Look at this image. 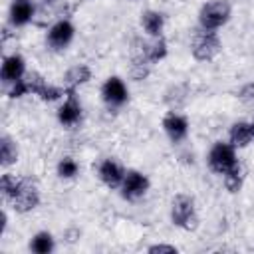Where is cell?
Wrapping results in <instances>:
<instances>
[{"label": "cell", "instance_id": "obj_1", "mask_svg": "<svg viewBox=\"0 0 254 254\" xmlns=\"http://www.w3.org/2000/svg\"><path fill=\"white\" fill-rule=\"evenodd\" d=\"M171 222L187 232H194L198 228V214L194 198L189 194H177L171 202Z\"/></svg>", "mask_w": 254, "mask_h": 254}, {"label": "cell", "instance_id": "obj_2", "mask_svg": "<svg viewBox=\"0 0 254 254\" xmlns=\"http://www.w3.org/2000/svg\"><path fill=\"white\" fill-rule=\"evenodd\" d=\"M220 50H222V42H220L216 30L200 28L194 34L192 44H190V52L196 62H212L220 54Z\"/></svg>", "mask_w": 254, "mask_h": 254}, {"label": "cell", "instance_id": "obj_3", "mask_svg": "<svg viewBox=\"0 0 254 254\" xmlns=\"http://www.w3.org/2000/svg\"><path fill=\"white\" fill-rule=\"evenodd\" d=\"M232 8L226 0H210L198 10V26L204 30H218L230 20Z\"/></svg>", "mask_w": 254, "mask_h": 254}, {"label": "cell", "instance_id": "obj_4", "mask_svg": "<svg viewBox=\"0 0 254 254\" xmlns=\"http://www.w3.org/2000/svg\"><path fill=\"white\" fill-rule=\"evenodd\" d=\"M8 204L12 206V210L20 212V214H26V212H32L38 204H40V190H38V185L28 179V177H22L20 179V185L16 189V192L12 194V198L8 200Z\"/></svg>", "mask_w": 254, "mask_h": 254}, {"label": "cell", "instance_id": "obj_5", "mask_svg": "<svg viewBox=\"0 0 254 254\" xmlns=\"http://www.w3.org/2000/svg\"><path fill=\"white\" fill-rule=\"evenodd\" d=\"M206 161H208V169L212 173H216V175L222 177L226 171H230L238 163V159H236V147H232L226 141H216L210 147Z\"/></svg>", "mask_w": 254, "mask_h": 254}, {"label": "cell", "instance_id": "obj_6", "mask_svg": "<svg viewBox=\"0 0 254 254\" xmlns=\"http://www.w3.org/2000/svg\"><path fill=\"white\" fill-rule=\"evenodd\" d=\"M167 54H169V46H167V40H165L163 36H159V38H149V40H143V38H135V40H133L131 56L143 58V60H147L151 65H153V64H159L161 60H165Z\"/></svg>", "mask_w": 254, "mask_h": 254}, {"label": "cell", "instance_id": "obj_7", "mask_svg": "<svg viewBox=\"0 0 254 254\" xmlns=\"http://www.w3.org/2000/svg\"><path fill=\"white\" fill-rule=\"evenodd\" d=\"M73 34H75L73 24L67 18H62V20H58V22H54L50 26V30L46 34V44H48L50 50L62 52V50H65L71 44Z\"/></svg>", "mask_w": 254, "mask_h": 254}, {"label": "cell", "instance_id": "obj_8", "mask_svg": "<svg viewBox=\"0 0 254 254\" xmlns=\"http://www.w3.org/2000/svg\"><path fill=\"white\" fill-rule=\"evenodd\" d=\"M81 119H83V109H81V103L77 99V89H65V101L58 109L60 125L71 129V127L79 125Z\"/></svg>", "mask_w": 254, "mask_h": 254}, {"label": "cell", "instance_id": "obj_9", "mask_svg": "<svg viewBox=\"0 0 254 254\" xmlns=\"http://www.w3.org/2000/svg\"><path fill=\"white\" fill-rule=\"evenodd\" d=\"M101 99L105 101L107 107H113V109L125 105L127 99H129V91H127L125 81L121 77H117V75L107 77L103 81V85H101Z\"/></svg>", "mask_w": 254, "mask_h": 254}, {"label": "cell", "instance_id": "obj_10", "mask_svg": "<svg viewBox=\"0 0 254 254\" xmlns=\"http://www.w3.org/2000/svg\"><path fill=\"white\" fill-rule=\"evenodd\" d=\"M149 187H151V183H149L147 175H143L141 171L129 169V171H125V179L119 189H121V196L125 200H137L149 190Z\"/></svg>", "mask_w": 254, "mask_h": 254}, {"label": "cell", "instance_id": "obj_11", "mask_svg": "<svg viewBox=\"0 0 254 254\" xmlns=\"http://www.w3.org/2000/svg\"><path fill=\"white\" fill-rule=\"evenodd\" d=\"M163 129L171 139V143H183L189 135V119L183 113L171 109L163 117Z\"/></svg>", "mask_w": 254, "mask_h": 254}, {"label": "cell", "instance_id": "obj_12", "mask_svg": "<svg viewBox=\"0 0 254 254\" xmlns=\"http://www.w3.org/2000/svg\"><path fill=\"white\" fill-rule=\"evenodd\" d=\"M97 177L107 189H119L125 179V169L115 159H103L97 167Z\"/></svg>", "mask_w": 254, "mask_h": 254}, {"label": "cell", "instance_id": "obj_13", "mask_svg": "<svg viewBox=\"0 0 254 254\" xmlns=\"http://www.w3.org/2000/svg\"><path fill=\"white\" fill-rule=\"evenodd\" d=\"M26 75V62L20 54H10L2 60V69H0V77L4 85H12L18 79H22Z\"/></svg>", "mask_w": 254, "mask_h": 254}, {"label": "cell", "instance_id": "obj_14", "mask_svg": "<svg viewBox=\"0 0 254 254\" xmlns=\"http://www.w3.org/2000/svg\"><path fill=\"white\" fill-rule=\"evenodd\" d=\"M36 16V6L32 0H12L10 4V24L26 26Z\"/></svg>", "mask_w": 254, "mask_h": 254}, {"label": "cell", "instance_id": "obj_15", "mask_svg": "<svg viewBox=\"0 0 254 254\" xmlns=\"http://www.w3.org/2000/svg\"><path fill=\"white\" fill-rule=\"evenodd\" d=\"M254 139V131H252V125L248 121H234L230 125V131H228V143L236 149H244L252 143Z\"/></svg>", "mask_w": 254, "mask_h": 254}, {"label": "cell", "instance_id": "obj_16", "mask_svg": "<svg viewBox=\"0 0 254 254\" xmlns=\"http://www.w3.org/2000/svg\"><path fill=\"white\" fill-rule=\"evenodd\" d=\"M89 79H91V67L85 64H75L64 73L62 85H64V89H77L79 85L87 83Z\"/></svg>", "mask_w": 254, "mask_h": 254}, {"label": "cell", "instance_id": "obj_17", "mask_svg": "<svg viewBox=\"0 0 254 254\" xmlns=\"http://www.w3.org/2000/svg\"><path fill=\"white\" fill-rule=\"evenodd\" d=\"M141 28L149 38H159L165 30V16L157 10H145L141 14Z\"/></svg>", "mask_w": 254, "mask_h": 254}, {"label": "cell", "instance_id": "obj_18", "mask_svg": "<svg viewBox=\"0 0 254 254\" xmlns=\"http://www.w3.org/2000/svg\"><path fill=\"white\" fill-rule=\"evenodd\" d=\"M244 177H246V171H244V167L240 165V161L230 169V171H226L224 175H222V183H224V189L228 190V192H238L240 189H242V185H244Z\"/></svg>", "mask_w": 254, "mask_h": 254}, {"label": "cell", "instance_id": "obj_19", "mask_svg": "<svg viewBox=\"0 0 254 254\" xmlns=\"http://www.w3.org/2000/svg\"><path fill=\"white\" fill-rule=\"evenodd\" d=\"M54 248H56V242H54L52 232H48V230L36 232L30 240V250L36 254H50V252H54Z\"/></svg>", "mask_w": 254, "mask_h": 254}, {"label": "cell", "instance_id": "obj_20", "mask_svg": "<svg viewBox=\"0 0 254 254\" xmlns=\"http://www.w3.org/2000/svg\"><path fill=\"white\" fill-rule=\"evenodd\" d=\"M18 155H20V151H18V145L14 143V139L4 135L0 139V165L2 167L14 165L18 161Z\"/></svg>", "mask_w": 254, "mask_h": 254}, {"label": "cell", "instance_id": "obj_21", "mask_svg": "<svg viewBox=\"0 0 254 254\" xmlns=\"http://www.w3.org/2000/svg\"><path fill=\"white\" fill-rule=\"evenodd\" d=\"M151 73V64L143 58H135L131 56V65H129V75L135 79V81H143L147 79V75Z\"/></svg>", "mask_w": 254, "mask_h": 254}, {"label": "cell", "instance_id": "obj_22", "mask_svg": "<svg viewBox=\"0 0 254 254\" xmlns=\"http://www.w3.org/2000/svg\"><path fill=\"white\" fill-rule=\"evenodd\" d=\"M20 179L22 177H16V175H12V173H4L2 177H0V192H2V198L8 202L10 198H12V194L16 192V189H18V185H20Z\"/></svg>", "mask_w": 254, "mask_h": 254}, {"label": "cell", "instance_id": "obj_23", "mask_svg": "<svg viewBox=\"0 0 254 254\" xmlns=\"http://www.w3.org/2000/svg\"><path fill=\"white\" fill-rule=\"evenodd\" d=\"M56 171H58L60 179H73L79 173V165H77V161L73 157H64V159H60Z\"/></svg>", "mask_w": 254, "mask_h": 254}, {"label": "cell", "instance_id": "obj_24", "mask_svg": "<svg viewBox=\"0 0 254 254\" xmlns=\"http://www.w3.org/2000/svg\"><path fill=\"white\" fill-rule=\"evenodd\" d=\"M187 87L185 85H175V87H171L167 93H165V101L177 111L179 107H183L185 105V101H187Z\"/></svg>", "mask_w": 254, "mask_h": 254}, {"label": "cell", "instance_id": "obj_25", "mask_svg": "<svg viewBox=\"0 0 254 254\" xmlns=\"http://www.w3.org/2000/svg\"><path fill=\"white\" fill-rule=\"evenodd\" d=\"M62 95H65V89L64 85H54V83H46L42 87V91L38 93V97L44 101V103H52V101H58Z\"/></svg>", "mask_w": 254, "mask_h": 254}, {"label": "cell", "instance_id": "obj_26", "mask_svg": "<svg viewBox=\"0 0 254 254\" xmlns=\"http://www.w3.org/2000/svg\"><path fill=\"white\" fill-rule=\"evenodd\" d=\"M24 81H26L28 93H34V95H38V93L42 91V87L48 83V81L44 79V75H42V73H38V71H26Z\"/></svg>", "mask_w": 254, "mask_h": 254}, {"label": "cell", "instance_id": "obj_27", "mask_svg": "<svg viewBox=\"0 0 254 254\" xmlns=\"http://www.w3.org/2000/svg\"><path fill=\"white\" fill-rule=\"evenodd\" d=\"M238 99L248 111H254V81H248L238 89Z\"/></svg>", "mask_w": 254, "mask_h": 254}, {"label": "cell", "instance_id": "obj_28", "mask_svg": "<svg viewBox=\"0 0 254 254\" xmlns=\"http://www.w3.org/2000/svg\"><path fill=\"white\" fill-rule=\"evenodd\" d=\"M147 252H151V254H161V252H167V254H177L179 250H177V246H173V244H153V246H149L147 248Z\"/></svg>", "mask_w": 254, "mask_h": 254}, {"label": "cell", "instance_id": "obj_29", "mask_svg": "<svg viewBox=\"0 0 254 254\" xmlns=\"http://www.w3.org/2000/svg\"><path fill=\"white\" fill-rule=\"evenodd\" d=\"M65 236H67V242L73 244V242L79 238V230H77V228H69V230H65Z\"/></svg>", "mask_w": 254, "mask_h": 254}, {"label": "cell", "instance_id": "obj_30", "mask_svg": "<svg viewBox=\"0 0 254 254\" xmlns=\"http://www.w3.org/2000/svg\"><path fill=\"white\" fill-rule=\"evenodd\" d=\"M250 125H252V131H254V119H252V121H250Z\"/></svg>", "mask_w": 254, "mask_h": 254}]
</instances>
